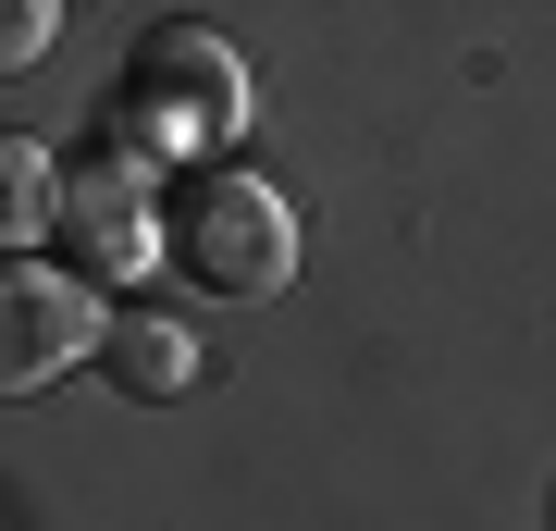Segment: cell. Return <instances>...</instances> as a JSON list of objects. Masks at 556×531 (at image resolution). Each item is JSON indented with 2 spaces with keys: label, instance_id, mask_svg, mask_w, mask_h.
<instances>
[{
  "label": "cell",
  "instance_id": "3",
  "mask_svg": "<svg viewBox=\"0 0 556 531\" xmlns=\"http://www.w3.org/2000/svg\"><path fill=\"white\" fill-rule=\"evenodd\" d=\"M50 248L75 260L87 285H137L149 260H161V161L149 149H124V137H100V149H75L62 161V211H50Z\"/></svg>",
  "mask_w": 556,
  "mask_h": 531
},
{
  "label": "cell",
  "instance_id": "6",
  "mask_svg": "<svg viewBox=\"0 0 556 531\" xmlns=\"http://www.w3.org/2000/svg\"><path fill=\"white\" fill-rule=\"evenodd\" d=\"M50 211H62V161L38 137H0V248H50Z\"/></svg>",
  "mask_w": 556,
  "mask_h": 531
},
{
  "label": "cell",
  "instance_id": "5",
  "mask_svg": "<svg viewBox=\"0 0 556 531\" xmlns=\"http://www.w3.org/2000/svg\"><path fill=\"white\" fill-rule=\"evenodd\" d=\"M100 371H112V395H137V408H174V395L199 383V334H186V321H161V309H112Z\"/></svg>",
  "mask_w": 556,
  "mask_h": 531
},
{
  "label": "cell",
  "instance_id": "1",
  "mask_svg": "<svg viewBox=\"0 0 556 531\" xmlns=\"http://www.w3.org/2000/svg\"><path fill=\"white\" fill-rule=\"evenodd\" d=\"M161 260H174L199 296H223V309H260V296L298 285V198H285L273 174L211 161V174H186L174 211H161Z\"/></svg>",
  "mask_w": 556,
  "mask_h": 531
},
{
  "label": "cell",
  "instance_id": "7",
  "mask_svg": "<svg viewBox=\"0 0 556 531\" xmlns=\"http://www.w3.org/2000/svg\"><path fill=\"white\" fill-rule=\"evenodd\" d=\"M62 13H75V0H0V87L38 75V62L62 50Z\"/></svg>",
  "mask_w": 556,
  "mask_h": 531
},
{
  "label": "cell",
  "instance_id": "4",
  "mask_svg": "<svg viewBox=\"0 0 556 531\" xmlns=\"http://www.w3.org/2000/svg\"><path fill=\"white\" fill-rule=\"evenodd\" d=\"M100 334H112V309H100V285H87L75 260L0 248V408L50 395L75 358H100Z\"/></svg>",
  "mask_w": 556,
  "mask_h": 531
},
{
  "label": "cell",
  "instance_id": "2",
  "mask_svg": "<svg viewBox=\"0 0 556 531\" xmlns=\"http://www.w3.org/2000/svg\"><path fill=\"white\" fill-rule=\"evenodd\" d=\"M248 124V62L236 38H211V25H149L137 50H124V99H112V137L174 161V149H223Z\"/></svg>",
  "mask_w": 556,
  "mask_h": 531
}]
</instances>
